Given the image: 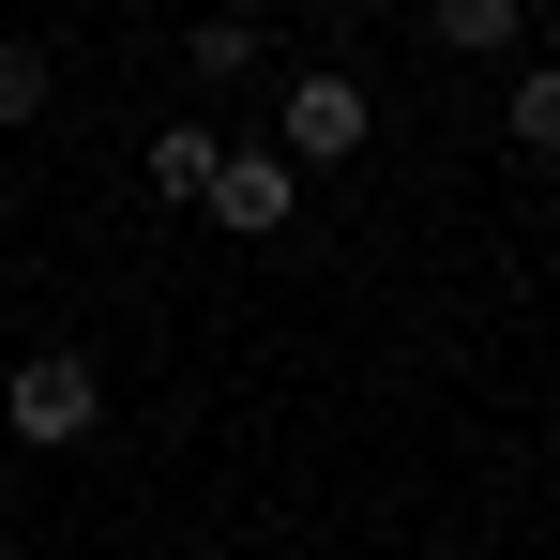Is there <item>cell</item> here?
Segmentation results:
<instances>
[{
	"instance_id": "3957f363",
	"label": "cell",
	"mask_w": 560,
	"mask_h": 560,
	"mask_svg": "<svg viewBox=\"0 0 560 560\" xmlns=\"http://www.w3.org/2000/svg\"><path fill=\"white\" fill-rule=\"evenodd\" d=\"M197 212H212V228H228V243H273L288 212H303V183H288L273 152H228V167H212V197H197Z\"/></svg>"
},
{
	"instance_id": "9c48e42d",
	"label": "cell",
	"mask_w": 560,
	"mask_h": 560,
	"mask_svg": "<svg viewBox=\"0 0 560 560\" xmlns=\"http://www.w3.org/2000/svg\"><path fill=\"white\" fill-rule=\"evenodd\" d=\"M0 560H31V546H0Z\"/></svg>"
},
{
	"instance_id": "52a82bcc",
	"label": "cell",
	"mask_w": 560,
	"mask_h": 560,
	"mask_svg": "<svg viewBox=\"0 0 560 560\" xmlns=\"http://www.w3.org/2000/svg\"><path fill=\"white\" fill-rule=\"evenodd\" d=\"M500 137H515V152H560V61H515V92H500Z\"/></svg>"
},
{
	"instance_id": "5b68a950",
	"label": "cell",
	"mask_w": 560,
	"mask_h": 560,
	"mask_svg": "<svg viewBox=\"0 0 560 560\" xmlns=\"http://www.w3.org/2000/svg\"><path fill=\"white\" fill-rule=\"evenodd\" d=\"M183 61H197V92H243V77H273V31H258V15H212Z\"/></svg>"
},
{
	"instance_id": "277c9868",
	"label": "cell",
	"mask_w": 560,
	"mask_h": 560,
	"mask_svg": "<svg viewBox=\"0 0 560 560\" xmlns=\"http://www.w3.org/2000/svg\"><path fill=\"white\" fill-rule=\"evenodd\" d=\"M424 46H440V61H530V0H440Z\"/></svg>"
},
{
	"instance_id": "8992f818",
	"label": "cell",
	"mask_w": 560,
	"mask_h": 560,
	"mask_svg": "<svg viewBox=\"0 0 560 560\" xmlns=\"http://www.w3.org/2000/svg\"><path fill=\"white\" fill-rule=\"evenodd\" d=\"M212 167H228V137H212V121H167V137H152V197H212Z\"/></svg>"
},
{
	"instance_id": "7a4b0ae2",
	"label": "cell",
	"mask_w": 560,
	"mask_h": 560,
	"mask_svg": "<svg viewBox=\"0 0 560 560\" xmlns=\"http://www.w3.org/2000/svg\"><path fill=\"white\" fill-rule=\"evenodd\" d=\"M0 424H15L31 455H77V440L106 424V364L92 349H31V364L0 378Z\"/></svg>"
},
{
	"instance_id": "6da1fadb",
	"label": "cell",
	"mask_w": 560,
	"mask_h": 560,
	"mask_svg": "<svg viewBox=\"0 0 560 560\" xmlns=\"http://www.w3.org/2000/svg\"><path fill=\"white\" fill-rule=\"evenodd\" d=\"M364 137H378V92L349 77V61H303V77L273 92V167L288 183H303V167H349Z\"/></svg>"
},
{
	"instance_id": "ba28073f",
	"label": "cell",
	"mask_w": 560,
	"mask_h": 560,
	"mask_svg": "<svg viewBox=\"0 0 560 560\" xmlns=\"http://www.w3.org/2000/svg\"><path fill=\"white\" fill-rule=\"evenodd\" d=\"M46 92H61V61H46L31 31H0V137H15V121H46Z\"/></svg>"
}]
</instances>
